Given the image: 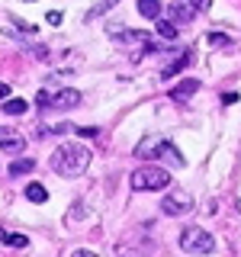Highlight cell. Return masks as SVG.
Listing matches in <instances>:
<instances>
[{
    "instance_id": "1",
    "label": "cell",
    "mask_w": 241,
    "mask_h": 257,
    "mask_svg": "<svg viewBox=\"0 0 241 257\" xmlns=\"http://www.w3.org/2000/svg\"><path fill=\"white\" fill-rule=\"evenodd\" d=\"M87 164H90V151L84 145H61L52 155V167L61 177H80L87 171Z\"/></svg>"
},
{
    "instance_id": "2",
    "label": "cell",
    "mask_w": 241,
    "mask_h": 257,
    "mask_svg": "<svg viewBox=\"0 0 241 257\" xmlns=\"http://www.w3.org/2000/svg\"><path fill=\"white\" fill-rule=\"evenodd\" d=\"M129 183H132V190H135V193L167 190V187H171V174H167L164 167H158V164H148V167H139V171H132Z\"/></svg>"
},
{
    "instance_id": "3",
    "label": "cell",
    "mask_w": 241,
    "mask_h": 257,
    "mask_svg": "<svg viewBox=\"0 0 241 257\" xmlns=\"http://www.w3.org/2000/svg\"><path fill=\"white\" fill-rule=\"evenodd\" d=\"M180 247L187 254H212V247H215V241H212V235L209 231H203V228H183L180 231Z\"/></svg>"
},
{
    "instance_id": "4",
    "label": "cell",
    "mask_w": 241,
    "mask_h": 257,
    "mask_svg": "<svg viewBox=\"0 0 241 257\" xmlns=\"http://www.w3.org/2000/svg\"><path fill=\"white\" fill-rule=\"evenodd\" d=\"M161 209H164V215H183V212H190V209H193V196H190V193H183V190L167 193L164 203H161Z\"/></svg>"
},
{
    "instance_id": "5",
    "label": "cell",
    "mask_w": 241,
    "mask_h": 257,
    "mask_svg": "<svg viewBox=\"0 0 241 257\" xmlns=\"http://www.w3.org/2000/svg\"><path fill=\"white\" fill-rule=\"evenodd\" d=\"M0 148H4V151H10V155H23L26 142H23L20 135H13L10 128H0Z\"/></svg>"
},
{
    "instance_id": "6",
    "label": "cell",
    "mask_w": 241,
    "mask_h": 257,
    "mask_svg": "<svg viewBox=\"0 0 241 257\" xmlns=\"http://www.w3.org/2000/svg\"><path fill=\"white\" fill-rule=\"evenodd\" d=\"M55 106H61V109H71V106H77V103H80V93L74 90V87H64V90H58V93H55Z\"/></svg>"
},
{
    "instance_id": "7",
    "label": "cell",
    "mask_w": 241,
    "mask_h": 257,
    "mask_svg": "<svg viewBox=\"0 0 241 257\" xmlns=\"http://www.w3.org/2000/svg\"><path fill=\"white\" fill-rule=\"evenodd\" d=\"M199 90V80H183V84H177V87H171V100H187V96H193Z\"/></svg>"
},
{
    "instance_id": "8",
    "label": "cell",
    "mask_w": 241,
    "mask_h": 257,
    "mask_svg": "<svg viewBox=\"0 0 241 257\" xmlns=\"http://www.w3.org/2000/svg\"><path fill=\"white\" fill-rule=\"evenodd\" d=\"M161 145H164V139H158V135H148V139L139 145V158H158Z\"/></svg>"
},
{
    "instance_id": "9",
    "label": "cell",
    "mask_w": 241,
    "mask_h": 257,
    "mask_svg": "<svg viewBox=\"0 0 241 257\" xmlns=\"http://www.w3.org/2000/svg\"><path fill=\"white\" fill-rule=\"evenodd\" d=\"M0 106H4V112H10V116H23V112L29 109V103L23 100V96H7Z\"/></svg>"
},
{
    "instance_id": "10",
    "label": "cell",
    "mask_w": 241,
    "mask_h": 257,
    "mask_svg": "<svg viewBox=\"0 0 241 257\" xmlns=\"http://www.w3.org/2000/svg\"><path fill=\"white\" fill-rule=\"evenodd\" d=\"M139 13L145 20H161V0H139Z\"/></svg>"
},
{
    "instance_id": "11",
    "label": "cell",
    "mask_w": 241,
    "mask_h": 257,
    "mask_svg": "<svg viewBox=\"0 0 241 257\" xmlns=\"http://www.w3.org/2000/svg\"><path fill=\"white\" fill-rule=\"evenodd\" d=\"M187 64H190V55H180V58H177L174 64H167V68L161 71V80H171L174 74H180V71L187 68Z\"/></svg>"
},
{
    "instance_id": "12",
    "label": "cell",
    "mask_w": 241,
    "mask_h": 257,
    "mask_svg": "<svg viewBox=\"0 0 241 257\" xmlns=\"http://www.w3.org/2000/svg\"><path fill=\"white\" fill-rule=\"evenodd\" d=\"M161 158H164L167 164H174V167H180V164H183V155L174 148L171 142H164V145H161Z\"/></svg>"
},
{
    "instance_id": "13",
    "label": "cell",
    "mask_w": 241,
    "mask_h": 257,
    "mask_svg": "<svg viewBox=\"0 0 241 257\" xmlns=\"http://www.w3.org/2000/svg\"><path fill=\"white\" fill-rule=\"evenodd\" d=\"M26 196H29V203H45V199H48V190L42 187V183H29V187H26Z\"/></svg>"
},
{
    "instance_id": "14",
    "label": "cell",
    "mask_w": 241,
    "mask_h": 257,
    "mask_svg": "<svg viewBox=\"0 0 241 257\" xmlns=\"http://www.w3.org/2000/svg\"><path fill=\"white\" fill-rule=\"evenodd\" d=\"M32 167H36V164H32V158H20V161H13V164H10V177H23V174H29Z\"/></svg>"
},
{
    "instance_id": "15",
    "label": "cell",
    "mask_w": 241,
    "mask_h": 257,
    "mask_svg": "<svg viewBox=\"0 0 241 257\" xmlns=\"http://www.w3.org/2000/svg\"><path fill=\"white\" fill-rule=\"evenodd\" d=\"M174 23H177V26H180V23H187L190 20V16H193V7L190 4H174Z\"/></svg>"
},
{
    "instance_id": "16",
    "label": "cell",
    "mask_w": 241,
    "mask_h": 257,
    "mask_svg": "<svg viewBox=\"0 0 241 257\" xmlns=\"http://www.w3.org/2000/svg\"><path fill=\"white\" fill-rule=\"evenodd\" d=\"M155 23H158V36L177 39V23H174V20H155Z\"/></svg>"
},
{
    "instance_id": "17",
    "label": "cell",
    "mask_w": 241,
    "mask_h": 257,
    "mask_svg": "<svg viewBox=\"0 0 241 257\" xmlns=\"http://www.w3.org/2000/svg\"><path fill=\"white\" fill-rule=\"evenodd\" d=\"M0 241H4V244H10V247H26L29 244L26 235H13V231H4V238H0Z\"/></svg>"
},
{
    "instance_id": "18",
    "label": "cell",
    "mask_w": 241,
    "mask_h": 257,
    "mask_svg": "<svg viewBox=\"0 0 241 257\" xmlns=\"http://www.w3.org/2000/svg\"><path fill=\"white\" fill-rule=\"evenodd\" d=\"M206 42H209V48H228V45H231V39H228V36H222V32H209Z\"/></svg>"
},
{
    "instance_id": "19",
    "label": "cell",
    "mask_w": 241,
    "mask_h": 257,
    "mask_svg": "<svg viewBox=\"0 0 241 257\" xmlns=\"http://www.w3.org/2000/svg\"><path fill=\"white\" fill-rule=\"evenodd\" d=\"M52 100H55V96L48 93V90H42V93L36 96V103H39V106H52Z\"/></svg>"
},
{
    "instance_id": "20",
    "label": "cell",
    "mask_w": 241,
    "mask_h": 257,
    "mask_svg": "<svg viewBox=\"0 0 241 257\" xmlns=\"http://www.w3.org/2000/svg\"><path fill=\"white\" fill-rule=\"evenodd\" d=\"M45 23H52V26H58V23H61V13H58V10H48V13H45Z\"/></svg>"
},
{
    "instance_id": "21",
    "label": "cell",
    "mask_w": 241,
    "mask_h": 257,
    "mask_svg": "<svg viewBox=\"0 0 241 257\" xmlns=\"http://www.w3.org/2000/svg\"><path fill=\"white\" fill-rule=\"evenodd\" d=\"M190 7H193V10H209L212 0H190Z\"/></svg>"
},
{
    "instance_id": "22",
    "label": "cell",
    "mask_w": 241,
    "mask_h": 257,
    "mask_svg": "<svg viewBox=\"0 0 241 257\" xmlns=\"http://www.w3.org/2000/svg\"><path fill=\"white\" fill-rule=\"evenodd\" d=\"M74 132H77V135H84V139H93L96 128H93V125H87V128H74Z\"/></svg>"
},
{
    "instance_id": "23",
    "label": "cell",
    "mask_w": 241,
    "mask_h": 257,
    "mask_svg": "<svg viewBox=\"0 0 241 257\" xmlns=\"http://www.w3.org/2000/svg\"><path fill=\"white\" fill-rule=\"evenodd\" d=\"M7 96H10V84H7V80H0V100H7Z\"/></svg>"
},
{
    "instance_id": "24",
    "label": "cell",
    "mask_w": 241,
    "mask_h": 257,
    "mask_svg": "<svg viewBox=\"0 0 241 257\" xmlns=\"http://www.w3.org/2000/svg\"><path fill=\"white\" fill-rule=\"evenodd\" d=\"M222 103H225V106H231V103H238V93H225V96H222Z\"/></svg>"
},
{
    "instance_id": "25",
    "label": "cell",
    "mask_w": 241,
    "mask_h": 257,
    "mask_svg": "<svg viewBox=\"0 0 241 257\" xmlns=\"http://www.w3.org/2000/svg\"><path fill=\"white\" fill-rule=\"evenodd\" d=\"M71 257H96V254H93V251H84V247H77V251L71 254Z\"/></svg>"
},
{
    "instance_id": "26",
    "label": "cell",
    "mask_w": 241,
    "mask_h": 257,
    "mask_svg": "<svg viewBox=\"0 0 241 257\" xmlns=\"http://www.w3.org/2000/svg\"><path fill=\"white\" fill-rule=\"evenodd\" d=\"M0 238H4V228H0Z\"/></svg>"
}]
</instances>
